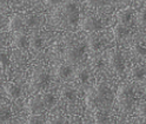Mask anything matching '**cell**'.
Here are the masks:
<instances>
[{
  "mask_svg": "<svg viewBox=\"0 0 146 124\" xmlns=\"http://www.w3.org/2000/svg\"><path fill=\"white\" fill-rule=\"evenodd\" d=\"M117 103L121 112H130L133 109L134 93L133 87L129 83H123L117 91Z\"/></svg>",
  "mask_w": 146,
  "mask_h": 124,
  "instance_id": "1",
  "label": "cell"
},
{
  "mask_svg": "<svg viewBox=\"0 0 146 124\" xmlns=\"http://www.w3.org/2000/svg\"><path fill=\"white\" fill-rule=\"evenodd\" d=\"M48 82H50L48 72L44 67L36 66L32 71L31 79H30V86H31V90H33L34 92H39L44 90L47 86Z\"/></svg>",
  "mask_w": 146,
  "mask_h": 124,
  "instance_id": "2",
  "label": "cell"
},
{
  "mask_svg": "<svg viewBox=\"0 0 146 124\" xmlns=\"http://www.w3.org/2000/svg\"><path fill=\"white\" fill-rule=\"evenodd\" d=\"M93 91H94L96 97H97L98 110H104L106 106H108V105L112 104L113 93H112V90L110 89L108 85L100 83V84H98V85L93 89Z\"/></svg>",
  "mask_w": 146,
  "mask_h": 124,
  "instance_id": "3",
  "label": "cell"
},
{
  "mask_svg": "<svg viewBox=\"0 0 146 124\" xmlns=\"http://www.w3.org/2000/svg\"><path fill=\"white\" fill-rule=\"evenodd\" d=\"M107 61L108 66L115 75H120L125 70V60L123 58L121 52L117 47H113L107 53Z\"/></svg>",
  "mask_w": 146,
  "mask_h": 124,
  "instance_id": "4",
  "label": "cell"
},
{
  "mask_svg": "<svg viewBox=\"0 0 146 124\" xmlns=\"http://www.w3.org/2000/svg\"><path fill=\"white\" fill-rule=\"evenodd\" d=\"M85 56V49L83 45H73L65 50V61L67 65H77L83 60Z\"/></svg>",
  "mask_w": 146,
  "mask_h": 124,
  "instance_id": "5",
  "label": "cell"
},
{
  "mask_svg": "<svg viewBox=\"0 0 146 124\" xmlns=\"http://www.w3.org/2000/svg\"><path fill=\"white\" fill-rule=\"evenodd\" d=\"M80 26H81V30L90 33V34H93V33H97L98 31L102 30L103 25H102V21L100 19H98L97 17L94 15H85L83 18V20L80 21Z\"/></svg>",
  "mask_w": 146,
  "mask_h": 124,
  "instance_id": "6",
  "label": "cell"
},
{
  "mask_svg": "<svg viewBox=\"0 0 146 124\" xmlns=\"http://www.w3.org/2000/svg\"><path fill=\"white\" fill-rule=\"evenodd\" d=\"M27 109L31 115H41L45 110H46V106L44 104L42 101V96H33L29 99L27 103Z\"/></svg>",
  "mask_w": 146,
  "mask_h": 124,
  "instance_id": "7",
  "label": "cell"
},
{
  "mask_svg": "<svg viewBox=\"0 0 146 124\" xmlns=\"http://www.w3.org/2000/svg\"><path fill=\"white\" fill-rule=\"evenodd\" d=\"M4 90L7 95V97L12 101L18 99L23 95V89L19 84H17L14 82H8L4 85Z\"/></svg>",
  "mask_w": 146,
  "mask_h": 124,
  "instance_id": "8",
  "label": "cell"
},
{
  "mask_svg": "<svg viewBox=\"0 0 146 124\" xmlns=\"http://www.w3.org/2000/svg\"><path fill=\"white\" fill-rule=\"evenodd\" d=\"M133 11L131 8H124V10H120L117 13V24L123 25V26H127L130 27L132 20H133Z\"/></svg>",
  "mask_w": 146,
  "mask_h": 124,
  "instance_id": "9",
  "label": "cell"
},
{
  "mask_svg": "<svg viewBox=\"0 0 146 124\" xmlns=\"http://www.w3.org/2000/svg\"><path fill=\"white\" fill-rule=\"evenodd\" d=\"M12 45L15 46L17 49H25L30 45L29 43V37L27 34L23 31H18L13 33L12 37Z\"/></svg>",
  "mask_w": 146,
  "mask_h": 124,
  "instance_id": "10",
  "label": "cell"
},
{
  "mask_svg": "<svg viewBox=\"0 0 146 124\" xmlns=\"http://www.w3.org/2000/svg\"><path fill=\"white\" fill-rule=\"evenodd\" d=\"M25 27V20L24 17L20 14H13L10 20H8V29L13 32H18L21 31Z\"/></svg>",
  "mask_w": 146,
  "mask_h": 124,
  "instance_id": "11",
  "label": "cell"
},
{
  "mask_svg": "<svg viewBox=\"0 0 146 124\" xmlns=\"http://www.w3.org/2000/svg\"><path fill=\"white\" fill-rule=\"evenodd\" d=\"M73 75V71L70 65H59L56 69V77L59 81H67Z\"/></svg>",
  "mask_w": 146,
  "mask_h": 124,
  "instance_id": "12",
  "label": "cell"
},
{
  "mask_svg": "<svg viewBox=\"0 0 146 124\" xmlns=\"http://www.w3.org/2000/svg\"><path fill=\"white\" fill-rule=\"evenodd\" d=\"M131 77L133 81L140 82L146 77V67L141 64H135L131 69Z\"/></svg>",
  "mask_w": 146,
  "mask_h": 124,
  "instance_id": "13",
  "label": "cell"
},
{
  "mask_svg": "<svg viewBox=\"0 0 146 124\" xmlns=\"http://www.w3.org/2000/svg\"><path fill=\"white\" fill-rule=\"evenodd\" d=\"M96 124H113V118L105 110H97L94 112Z\"/></svg>",
  "mask_w": 146,
  "mask_h": 124,
  "instance_id": "14",
  "label": "cell"
},
{
  "mask_svg": "<svg viewBox=\"0 0 146 124\" xmlns=\"http://www.w3.org/2000/svg\"><path fill=\"white\" fill-rule=\"evenodd\" d=\"M61 13H62V15L78 14L79 13V7L74 1H72V0H67V1H65L61 6Z\"/></svg>",
  "mask_w": 146,
  "mask_h": 124,
  "instance_id": "15",
  "label": "cell"
},
{
  "mask_svg": "<svg viewBox=\"0 0 146 124\" xmlns=\"http://www.w3.org/2000/svg\"><path fill=\"white\" fill-rule=\"evenodd\" d=\"M87 47L92 52H98L102 49V40H100V37L98 34L93 33V34L88 35L87 37Z\"/></svg>",
  "mask_w": 146,
  "mask_h": 124,
  "instance_id": "16",
  "label": "cell"
},
{
  "mask_svg": "<svg viewBox=\"0 0 146 124\" xmlns=\"http://www.w3.org/2000/svg\"><path fill=\"white\" fill-rule=\"evenodd\" d=\"M60 96L66 102H74L77 99V91L72 86H64L60 90Z\"/></svg>",
  "mask_w": 146,
  "mask_h": 124,
  "instance_id": "17",
  "label": "cell"
},
{
  "mask_svg": "<svg viewBox=\"0 0 146 124\" xmlns=\"http://www.w3.org/2000/svg\"><path fill=\"white\" fill-rule=\"evenodd\" d=\"M130 33V27H127V26H123V25H119L117 24L114 27H113V35L115 40H124L127 35Z\"/></svg>",
  "mask_w": 146,
  "mask_h": 124,
  "instance_id": "18",
  "label": "cell"
},
{
  "mask_svg": "<svg viewBox=\"0 0 146 124\" xmlns=\"http://www.w3.org/2000/svg\"><path fill=\"white\" fill-rule=\"evenodd\" d=\"M29 43H30V46L34 50H40L44 45V39H42V35L38 32H33L31 33V35L29 37Z\"/></svg>",
  "mask_w": 146,
  "mask_h": 124,
  "instance_id": "19",
  "label": "cell"
},
{
  "mask_svg": "<svg viewBox=\"0 0 146 124\" xmlns=\"http://www.w3.org/2000/svg\"><path fill=\"white\" fill-rule=\"evenodd\" d=\"M12 117V109L8 104L0 103V124L8 122Z\"/></svg>",
  "mask_w": 146,
  "mask_h": 124,
  "instance_id": "20",
  "label": "cell"
},
{
  "mask_svg": "<svg viewBox=\"0 0 146 124\" xmlns=\"http://www.w3.org/2000/svg\"><path fill=\"white\" fill-rule=\"evenodd\" d=\"M85 102H86V106L88 110H92L94 112L98 110V102H97V97H96V93L93 90H91L86 93Z\"/></svg>",
  "mask_w": 146,
  "mask_h": 124,
  "instance_id": "21",
  "label": "cell"
},
{
  "mask_svg": "<svg viewBox=\"0 0 146 124\" xmlns=\"http://www.w3.org/2000/svg\"><path fill=\"white\" fill-rule=\"evenodd\" d=\"M74 77L77 79V82L81 83V84H86L88 82V79H90V72H88V70L85 69V67H80L76 71V73H74Z\"/></svg>",
  "mask_w": 146,
  "mask_h": 124,
  "instance_id": "22",
  "label": "cell"
},
{
  "mask_svg": "<svg viewBox=\"0 0 146 124\" xmlns=\"http://www.w3.org/2000/svg\"><path fill=\"white\" fill-rule=\"evenodd\" d=\"M10 65V56L5 50L0 49V72L5 71Z\"/></svg>",
  "mask_w": 146,
  "mask_h": 124,
  "instance_id": "23",
  "label": "cell"
},
{
  "mask_svg": "<svg viewBox=\"0 0 146 124\" xmlns=\"http://www.w3.org/2000/svg\"><path fill=\"white\" fill-rule=\"evenodd\" d=\"M132 53L137 57H145L146 56V45L143 43H137L132 46Z\"/></svg>",
  "mask_w": 146,
  "mask_h": 124,
  "instance_id": "24",
  "label": "cell"
},
{
  "mask_svg": "<svg viewBox=\"0 0 146 124\" xmlns=\"http://www.w3.org/2000/svg\"><path fill=\"white\" fill-rule=\"evenodd\" d=\"M42 101H44L45 106H46V109H51V108H53V106L56 105L57 97L54 96L53 93H45L42 96Z\"/></svg>",
  "mask_w": 146,
  "mask_h": 124,
  "instance_id": "25",
  "label": "cell"
},
{
  "mask_svg": "<svg viewBox=\"0 0 146 124\" xmlns=\"http://www.w3.org/2000/svg\"><path fill=\"white\" fill-rule=\"evenodd\" d=\"M110 0H86V5L91 8H102L108 4Z\"/></svg>",
  "mask_w": 146,
  "mask_h": 124,
  "instance_id": "26",
  "label": "cell"
},
{
  "mask_svg": "<svg viewBox=\"0 0 146 124\" xmlns=\"http://www.w3.org/2000/svg\"><path fill=\"white\" fill-rule=\"evenodd\" d=\"M135 23L139 27H146V11H140L135 14Z\"/></svg>",
  "mask_w": 146,
  "mask_h": 124,
  "instance_id": "27",
  "label": "cell"
},
{
  "mask_svg": "<svg viewBox=\"0 0 146 124\" xmlns=\"http://www.w3.org/2000/svg\"><path fill=\"white\" fill-rule=\"evenodd\" d=\"M24 20H25V26L26 27H34L38 21V18L34 14H27L24 15Z\"/></svg>",
  "mask_w": 146,
  "mask_h": 124,
  "instance_id": "28",
  "label": "cell"
},
{
  "mask_svg": "<svg viewBox=\"0 0 146 124\" xmlns=\"http://www.w3.org/2000/svg\"><path fill=\"white\" fill-rule=\"evenodd\" d=\"M135 111L138 113L139 117H143V118H146V101H140L138 102L135 106Z\"/></svg>",
  "mask_w": 146,
  "mask_h": 124,
  "instance_id": "29",
  "label": "cell"
},
{
  "mask_svg": "<svg viewBox=\"0 0 146 124\" xmlns=\"http://www.w3.org/2000/svg\"><path fill=\"white\" fill-rule=\"evenodd\" d=\"M27 124H44V117L41 115H31L27 119Z\"/></svg>",
  "mask_w": 146,
  "mask_h": 124,
  "instance_id": "30",
  "label": "cell"
},
{
  "mask_svg": "<svg viewBox=\"0 0 146 124\" xmlns=\"http://www.w3.org/2000/svg\"><path fill=\"white\" fill-rule=\"evenodd\" d=\"M48 124H66V119L62 116H54L48 121Z\"/></svg>",
  "mask_w": 146,
  "mask_h": 124,
  "instance_id": "31",
  "label": "cell"
},
{
  "mask_svg": "<svg viewBox=\"0 0 146 124\" xmlns=\"http://www.w3.org/2000/svg\"><path fill=\"white\" fill-rule=\"evenodd\" d=\"M92 66L96 69V70H100L103 66H104V60L102 58H96L92 60Z\"/></svg>",
  "mask_w": 146,
  "mask_h": 124,
  "instance_id": "32",
  "label": "cell"
},
{
  "mask_svg": "<svg viewBox=\"0 0 146 124\" xmlns=\"http://www.w3.org/2000/svg\"><path fill=\"white\" fill-rule=\"evenodd\" d=\"M59 1H60V0H46L47 5H56V4H58Z\"/></svg>",
  "mask_w": 146,
  "mask_h": 124,
  "instance_id": "33",
  "label": "cell"
},
{
  "mask_svg": "<svg viewBox=\"0 0 146 124\" xmlns=\"http://www.w3.org/2000/svg\"><path fill=\"white\" fill-rule=\"evenodd\" d=\"M10 0H0V6H6Z\"/></svg>",
  "mask_w": 146,
  "mask_h": 124,
  "instance_id": "34",
  "label": "cell"
},
{
  "mask_svg": "<svg viewBox=\"0 0 146 124\" xmlns=\"http://www.w3.org/2000/svg\"><path fill=\"white\" fill-rule=\"evenodd\" d=\"M141 1H144V3H146V0H141Z\"/></svg>",
  "mask_w": 146,
  "mask_h": 124,
  "instance_id": "35",
  "label": "cell"
},
{
  "mask_svg": "<svg viewBox=\"0 0 146 124\" xmlns=\"http://www.w3.org/2000/svg\"><path fill=\"white\" fill-rule=\"evenodd\" d=\"M121 1H126V0H121Z\"/></svg>",
  "mask_w": 146,
  "mask_h": 124,
  "instance_id": "36",
  "label": "cell"
}]
</instances>
